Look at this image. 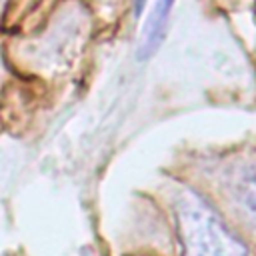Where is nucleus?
<instances>
[{
	"mask_svg": "<svg viewBox=\"0 0 256 256\" xmlns=\"http://www.w3.org/2000/svg\"><path fill=\"white\" fill-rule=\"evenodd\" d=\"M174 216L182 256H246L240 238L196 192L180 190L176 194Z\"/></svg>",
	"mask_w": 256,
	"mask_h": 256,
	"instance_id": "1",
	"label": "nucleus"
},
{
	"mask_svg": "<svg viewBox=\"0 0 256 256\" xmlns=\"http://www.w3.org/2000/svg\"><path fill=\"white\" fill-rule=\"evenodd\" d=\"M224 188L240 216L256 228V156L232 160L224 170Z\"/></svg>",
	"mask_w": 256,
	"mask_h": 256,
	"instance_id": "2",
	"label": "nucleus"
},
{
	"mask_svg": "<svg viewBox=\"0 0 256 256\" xmlns=\"http://www.w3.org/2000/svg\"><path fill=\"white\" fill-rule=\"evenodd\" d=\"M174 8V0H158L152 8L146 24L142 28L140 44H138V58H150L162 44L170 20V12Z\"/></svg>",
	"mask_w": 256,
	"mask_h": 256,
	"instance_id": "3",
	"label": "nucleus"
},
{
	"mask_svg": "<svg viewBox=\"0 0 256 256\" xmlns=\"http://www.w3.org/2000/svg\"><path fill=\"white\" fill-rule=\"evenodd\" d=\"M144 4H146V0H136V14H140V12H142Z\"/></svg>",
	"mask_w": 256,
	"mask_h": 256,
	"instance_id": "4",
	"label": "nucleus"
}]
</instances>
